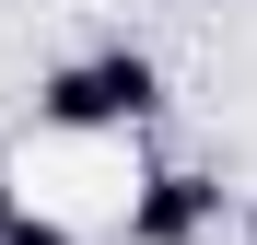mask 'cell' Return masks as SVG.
Segmentation results:
<instances>
[{
    "label": "cell",
    "mask_w": 257,
    "mask_h": 245,
    "mask_svg": "<svg viewBox=\"0 0 257 245\" xmlns=\"http://www.w3.org/2000/svg\"><path fill=\"white\" fill-rule=\"evenodd\" d=\"M0 245H70V222H47V210H12V233Z\"/></svg>",
    "instance_id": "cell-3"
},
{
    "label": "cell",
    "mask_w": 257,
    "mask_h": 245,
    "mask_svg": "<svg viewBox=\"0 0 257 245\" xmlns=\"http://www.w3.org/2000/svg\"><path fill=\"white\" fill-rule=\"evenodd\" d=\"M245 245H257V198H245Z\"/></svg>",
    "instance_id": "cell-5"
},
{
    "label": "cell",
    "mask_w": 257,
    "mask_h": 245,
    "mask_svg": "<svg viewBox=\"0 0 257 245\" xmlns=\"http://www.w3.org/2000/svg\"><path fill=\"white\" fill-rule=\"evenodd\" d=\"M222 233V175L210 163H152L128 187V245H199Z\"/></svg>",
    "instance_id": "cell-2"
},
{
    "label": "cell",
    "mask_w": 257,
    "mask_h": 245,
    "mask_svg": "<svg viewBox=\"0 0 257 245\" xmlns=\"http://www.w3.org/2000/svg\"><path fill=\"white\" fill-rule=\"evenodd\" d=\"M152 117H164V70L128 35H105V47H82V59H59L35 82V129H59V140H128Z\"/></svg>",
    "instance_id": "cell-1"
},
{
    "label": "cell",
    "mask_w": 257,
    "mask_h": 245,
    "mask_svg": "<svg viewBox=\"0 0 257 245\" xmlns=\"http://www.w3.org/2000/svg\"><path fill=\"white\" fill-rule=\"evenodd\" d=\"M12 210H24V198H12V163H0V233H12Z\"/></svg>",
    "instance_id": "cell-4"
}]
</instances>
